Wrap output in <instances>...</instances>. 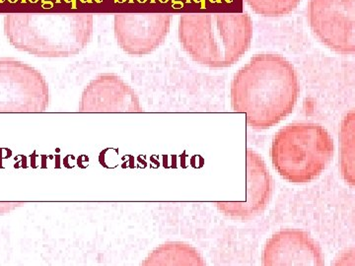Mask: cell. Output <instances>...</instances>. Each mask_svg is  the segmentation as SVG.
<instances>
[{"instance_id": "30bf717a", "label": "cell", "mask_w": 355, "mask_h": 266, "mask_svg": "<svg viewBox=\"0 0 355 266\" xmlns=\"http://www.w3.org/2000/svg\"><path fill=\"white\" fill-rule=\"evenodd\" d=\"M265 266H323L324 256L319 242L300 229H282L266 241L261 251Z\"/></svg>"}, {"instance_id": "7a4b0ae2", "label": "cell", "mask_w": 355, "mask_h": 266, "mask_svg": "<svg viewBox=\"0 0 355 266\" xmlns=\"http://www.w3.org/2000/svg\"><path fill=\"white\" fill-rule=\"evenodd\" d=\"M4 34L16 50L38 57H71L87 48L94 35V14L9 13Z\"/></svg>"}, {"instance_id": "52a82bcc", "label": "cell", "mask_w": 355, "mask_h": 266, "mask_svg": "<svg viewBox=\"0 0 355 266\" xmlns=\"http://www.w3.org/2000/svg\"><path fill=\"white\" fill-rule=\"evenodd\" d=\"M172 19L171 13H118L114 17V38L127 55H148L165 43Z\"/></svg>"}, {"instance_id": "6da1fadb", "label": "cell", "mask_w": 355, "mask_h": 266, "mask_svg": "<svg viewBox=\"0 0 355 266\" xmlns=\"http://www.w3.org/2000/svg\"><path fill=\"white\" fill-rule=\"evenodd\" d=\"M299 94L300 83L293 64L282 55L260 53L233 77L231 108L246 116L252 130H268L292 114Z\"/></svg>"}, {"instance_id": "5b68a950", "label": "cell", "mask_w": 355, "mask_h": 266, "mask_svg": "<svg viewBox=\"0 0 355 266\" xmlns=\"http://www.w3.org/2000/svg\"><path fill=\"white\" fill-rule=\"evenodd\" d=\"M50 89L38 69L13 57H0V113H44Z\"/></svg>"}, {"instance_id": "8fae6325", "label": "cell", "mask_w": 355, "mask_h": 266, "mask_svg": "<svg viewBox=\"0 0 355 266\" xmlns=\"http://www.w3.org/2000/svg\"><path fill=\"white\" fill-rule=\"evenodd\" d=\"M141 265L205 266L207 261L195 247L184 242H166L153 249Z\"/></svg>"}, {"instance_id": "8992f818", "label": "cell", "mask_w": 355, "mask_h": 266, "mask_svg": "<svg viewBox=\"0 0 355 266\" xmlns=\"http://www.w3.org/2000/svg\"><path fill=\"white\" fill-rule=\"evenodd\" d=\"M311 31L338 55L355 53V0H310Z\"/></svg>"}, {"instance_id": "4fadbf2b", "label": "cell", "mask_w": 355, "mask_h": 266, "mask_svg": "<svg viewBox=\"0 0 355 266\" xmlns=\"http://www.w3.org/2000/svg\"><path fill=\"white\" fill-rule=\"evenodd\" d=\"M254 13L263 17H282L297 8L302 0H245Z\"/></svg>"}, {"instance_id": "5bb4252c", "label": "cell", "mask_w": 355, "mask_h": 266, "mask_svg": "<svg viewBox=\"0 0 355 266\" xmlns=\"http://www.w3.org/2000/svg\"><path fill=\"white\" fill-rule=\"evenodd\" d=\"M24 202H0V215L10 213L13 210L23 206Z\"/></svg>"}, {"instance_id": "3957f363", "label": "cell", "mask_w": 355, "mask_h": 266, "mask_svg": "<svg viewBox=\"0 0 355 266\" xmlns=\"http://www.w3.org/2000/svg\"><path fill=\"white\" fill-rule=\"evenodd\" d=\"M178 37L193 62L227 69L249 51L253 21L247 13H186L180 17Z\"/></svg>"}, {"instance_id": "277c9868", "label": "cell", "mask_w": 355, "mask_h": 266, "mask_svg": "<svg viewBox=\"0 0 355 266\" xmlns=\"http://www.w3.org/2000/svg\"><path fill=\"white\" fill-rule=\"evenodd\" d=\"M335 143L330 132L316 123L297 121L273 137L270 158L275 171L292 184H307L321 176L331 164Z\"/></svg>"}, {"instance_id": "ba28073f", "label": "cell", "mask_w": 355, "mask_h": 266, "mask_svg": "<svg viewBox=\"0 0 355 266\" xmlns=\"http://www.w3.org/2000/svg\"><path fill=\"white\" fill-rule=\"evenodd\" d=\"M275 181L263 157L252 148L246 151V198L244 202H216L224 216L234 221H251L265 211L272 200Z\"/></svg>"}, {"instance_id": "7c38bea8", "label": "cell", "mask_w": 355, "mask_h": 266, "mask_svg": "<svg viewBox=\"0 0 355 266\" xmlns=\"http://www.w3.org/2000/svg\"><path fill=\"white\" fill-rule=\"evenodd\" d=\"M340 170L343 181L355 186V113L352 109L343 116L340 130Z\"/></svg>"}, {"instance_id": "9c48e42d", "label": "cell", "mask_w": 355, "mask_h": 266, "mask_svg": "<svg viewBox=\"0 0 355 266\" xmlns=\"http://www.w3.org/2000/svg\"><path fill=\"white\" fill-rule=\"evenodd\" d=\"M80 113H141L135 89L118 74L101 73L84 88L79 102Z\"/></svg>"}]
</instances>
